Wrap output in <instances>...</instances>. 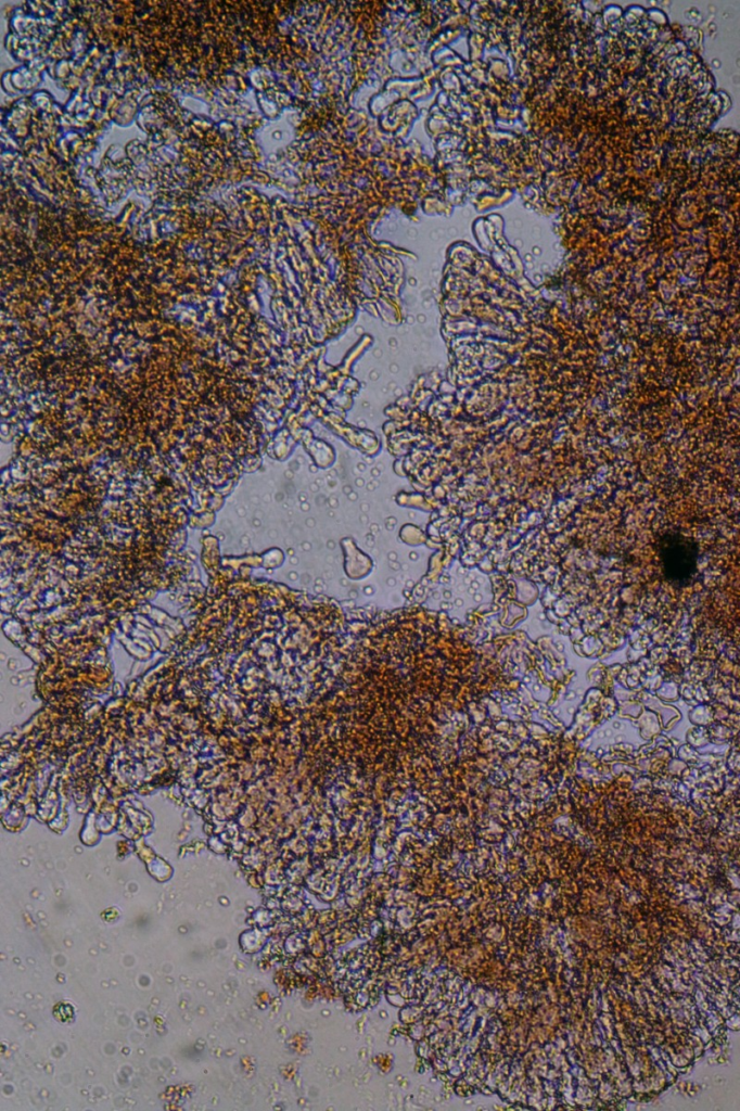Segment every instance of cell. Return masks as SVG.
<instances>
[{"label": "cell", "mask_w": 740, "mask_h": 1111, "mask_svg": "<svg viewBox=\"0 0 740 1111\" xmlns=\"http://www.w3.org/2000/svg\"><path fill=\"white\" fill-rule=\"evenodd\" d=\"M658 553L669 584L676 588L691 584L699 560V547L691 537L679 532H667L658 541Z\"/></svg>", "instance_id": "1"}]
</instances>
